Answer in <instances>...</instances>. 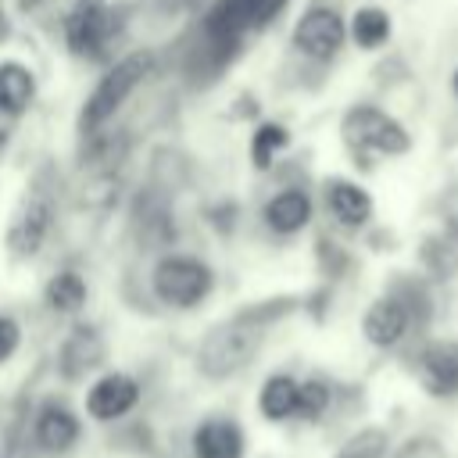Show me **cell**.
<instances>
[{
	"mask_svg": "<svg viewBox=\"0 0 458 458\" xmlns=\"http://www.w3.org/2000/svg\"><path fill=\"white\" fill-rule=\"evenodd\" d=\"M286 147V129L276 125V122H265L258 132H254V147H250V157L258 168H268L272 165V154Z\"/></svg>",
	"mask_w": 458,
	"mask_h": 458,
	"instance_id": "obj_23",
	"label": "cell"
},
{
	"mask_svg": "<svg viewBox=\"0 0 458 458\" xmlns=\"http://www.w3.org/2000/svg\"><path fill=\"white\" fill-rule=\"evenodd\" d=\"M297 386L301 379H293L290 372H272L261 390H258V411L265 422H290L297 419Z\"/></svg>",
	"mask_w": 458,
	"mask_h": 458,
	"instance_id": "obj_15",
	"label": "cell"
},
{
	"mask_svg": "<svg viewBox=\"0 0 458 458\" xmlns=\"http://www.w3.org/2000/svg\"><path fill=\"white\" fill-rule=\"evenodd\" d=\"M351 36L361 50H376L390 39V14L383 7H361L351 18Z\"/></svg>",
	"mask_w": 458,
	"mask_h": 458,
	"instance_id": "obj_21",
	"label": "cell"
},
{
	"mask_svg": "<svg viewBox=\"0 0 458 458\" xmlns=\"http://www.w3.org/2000/svg\"><path fill=\"white\" fill-rule=\"evenodd\" d=\"M7 36V18H4V11H0V39Z\"/></svg>",
	"mask_w": 458,
	"mask_h": 458,
	"instance_id": "obj_28",
	"label": "cell"
},
{
	"mask_svg": "<svg viewBox=\"0 0 458 458\" xmlns=\"http://www.w3.org/2000/svg\"><path fill=\"white\" fill-rule=\"evenodd\" d=\"M18 344H21V329H18V322H14L11 315H0V365L14 358Z\"/></svg>",
	"mask_w": 458,
	"mask_h": 458,
	"instance_id": "obj_27",
	"label": "cell"
},
{
	"mask_svg": "<svg viewBox=\"0 0 458 458\" xmlns=\"http://www.w3.org/2000/svg\"><path fill=\"white\" fill-rule=\"evenodd\" d=\"M68 50L79 57H97L107 43V7L100 0H79L64 21Z\"/></svg>",
	"mask_w": 458,
	"mask_h": 458,
	"instance_id": "obj_11",
	"label": "cell"
},
{
	"mask_svg": "<svg viewBox=\"0 0 458 458\" xmlns=\"http://www.w3.org/2000/svg\"><path fill=\"white\" fill-rule=\"evenodd\" d=\"M104 361V336L93 326H75L57 347V372L64 383L86 379Z\"/></svg>",
	"mask_w": 458,
	"mask_h": 458,
	"instance_id": "obj_10",
	"label": "cell"
},
{
	"mask_svg": "<svg viewBox=\"0 0 458 458\" xmlns=\"http://www.w3.org/2000/svg\"><path fill=\"white\" fill-rule=\"evenodd\" d=\"M283 7H286V0H218V4L208 11V18H204L208 39L229 47V43L240 39L247 29H258V25L272 21Z\"/></svg>",
	"mask_w": 458,
	"mask_h": 458,
	"instance_id": "obj_6",
	"label": "cell"
},
{
	"mask_svg": "<svg viewBox=\"0 0 458 458\" xmlns=\"http://www.w3.org/2000/svg\"><path fill=\"white\" fill-rule=\"evenodd\" d=\"M29 437H32V447L57 458V454H68L79 440H82V422L79 415L57 401V397H43L36 408H32V422H29Z\"/></svg>",
	"mask_w": 458,
	"mask_h": 458,
	"instance_id": "obj_5",
	"label": "cell"
},
{
	"mask_svg": "<svg viewBox=\"0 0 458 458\" xmlns=\"http://www.w3.org/2000/svg\"><path fill=\"white\" fill-rule=\"evenodd\" d=\"M326 200H329L333 218H336L340 225H347V229H358V225H365V222L372 218V197H369L358 182H347V179L329 182Z\"/></svg>",
	"mask_w": 458,
	"mask_h": 458,
	"instance_id": "obj_16",
	"label": "cell"
},
{
	"mask_svg": "<svg viewBox=\"0 0 458 458\" xmlns=\"http://www.w3.org/2000/svg\"><path fill=\"white\" fill-rule=\"evenodd\" d=\"M211 283H215L211 268L190 254H168L150 272V286H154L157 301L168 308H179V311L197 308L211 293Z\"/></svg>",
	"mask_w": 458,
	"mask_h": 458,
	"instance_id": "obj_2",
	"label": "cell"
},
{
	"mask_svg": "<svg viewBox=\"0 0 458 458\" xmlns=\"http://www.w3.org/2000/svg\"><path fill=\"white\" fill-rule=\"evenodd\" d=\"M32 89H36V82L21 64H14V61L0 64V114H11V118L21 114L32 100Z\"/></svg>",
	"mask_w": 458,
	"mask_h": 458,
	"instance_id": "obj_18",
	"label": "cell"
},
{
	"mask_svg": "<svg viewBox=\"0 0 458 458\" xmlns=\"http://www.w3.org/2000/svg\"><path fill=\"white\" fill-rule=\"evenodd\" d=\"M408 329H411V315L394 293H386V297H379V301H372L365 308L361 333H365V340L372 347H397Z\"/></svg>",
	"mask_w": 458,
	"mask_h": 458,
	"instance_id": "obj_14",
	"label": "cell"
},
{
	"mask_svg": "<svg viewBox=\"0 0 458 458\" xmlns=\"http://www.w3.org/2000/svg\"><path fill=\"white\" fill-rule=\"evenodd\" d=\"M190 447H193V458H243L247 433L236 419L211 415V419L197 422V429L190 437Z\"/></svg>",
	"mask_w": 458,
	"mask_h": 458,
	"instance_id": "obj_12",
	"label": "cell"
},
{
	"mask_svg": "<svg viewBox=\"0 0 458 458\" xmlns=\"http://www.w3.org/2000/svg\"><path fill=\"white\" fill-rule=\"evenodd\" d=\"M333 408V386L322 376H308L297 386V419L301 422H322Z\"/></svg>",
	"mask_w": 458,
	"mask_h": 458,
	"instance_id": "obj_20",
	"label": "cell"
},
{
	"mask_svg": "<svg viewBox=\"0 0 458 458\" xmlns=\"http://www.w3.org/2000/svg\"><path fill=\"white\" fill-rule=\"evenodd\" d=\"M390 458H447V451L433 433H415L404 444H397V451Z\"/></svg>",
	"mask_w": 458,
	"mask_h": 458,
	"instance_id": "obj_25",
	"label": "cell"
},
{
	"mask_svg": "<svg viewBox=\"0 0 458 458\" xmlns=\"http://www.w3.org/2000/svg\"><path fill=\"white\" fill-rule=\"evenodd\" d=\"M147 72H150V54H129V57L114 61V68L104 72V79L97 82V89L89 93V100L82 107V129L86 132L100 129L125 104V97L143 82Z\"/></svg>",
	"mask_w": 458,
	"mask_h": 458,
	"instance_id": "obj_3",
	"label": "cell"
},
{
	"mask_svg": "<svg viewBox=\"0 0 458 458\" xmlns=\"http://www.w3.org/2000/svg\"><path fill=\"white\" fill-rule=\"evenodd\" d=\"M47 308L57 315H75L86 304V279L79 272H57L47 283Z\"/></svg>",
	"mask_w": 458,
	"mask_h": 458,
	"instance_id": "obj_19",
	"label": "cell"
},
{
	"mask_svg": "<svg viewBox=\"0 0 458 458\" xmlns=\"http://www.w3.org/2000/svg\"><path fill=\"white\" fill-rule=\"evenodd\" d=\"M422 254H426V265H429V272H433L437 279H447V276L454 272V265H458L454 247H451L447 240H429Z\"/></svg>",
	"mask_w": 458,
	"mask_h": 458,
	"instance_id": "obj_26",
	"label": "cell"
},
{
	"mask_svg": "<svg viewBox=\"0 0 458 458\" xmlns=\"http://www.w3.org/2000/svg\"><path fill=\"white\" fill-rule=\"evenodd\" d=\"M344 140L354 154H379V157H394V154H408L411 136L401 122H394L390 114H383L379 107H351L344 118Z\"/></svg>",
	"mask_w": 458,
	"mask_h": 458,
	"instance_id": "obj_4",
	"label": "cell"
},
{
	"mask_svg": "<svg viewBox=\"0 0 458 458\" xmlns=\"http://www.w3.org/2000/svg\"><path fill=\"white\" fill-rule=\"evenodd\" d=\"M344 36H347L344 18H340L333 7H308V11L301 14L297 29H293L297 50L308 54V57H315V61L336 57L340 47H344Z\"/></svg>",
	"mask_w": 458,
	"mask_h": 458,
	"instance_id": "obj_8",
	"label": "cell"
},
{
	"mask_svg": "<svg viewBox=\"0 0 458 458\" xmlns=\"http://www.w3.org/2000/svg\"><path fill=\"white\" fill-rule=\"evenodd\" d=\"M411 372L433 397H454L458 394V340L426 344L411 358Z\"/></svg>",
	"mask_w": 458,
	"mask_h": 458,
	"instance_id": "obj_9",
	"label": "cell"
},
{
	"mask_svg": "<svg viewBox=\"0 0 458 458\" xmlns=\"http://www.w3.org/2000/svg\"><path fill=\"white\" fill-rule=\"evenodd\" d=\"M50 222H54V211L43 197H29L21 204V211L14 215L11 229H7V247L14 258H32L39 254V247L47 243V233H50Z\"/></svg>",
	"mask_w": 458,
	"mask_h": 458,
	"instance_id": "obj_13",
	"label": "cell"
},
{
	"mask_svg": "<svg viewBox=\"0 0 458 458\" xmlns=\"http://www.w3.org/2000/svg\"><path fill=\"white\" fill-rule=\"evenodd\" d=\"M311 218V200L304 190H283L265 204V222L276 233H297Z\"/></svg>",
	"mask_w": 458,
	"mask_h": 458,
	"instance_id": "obj_17",
	"label": "cell"
},
{
	"mask_svg": "<svg viewBox=\"0 0 458 458\" xmlns=\"http://www.w3.org/2000/svg\"><path fill=\"white\" fill-rule=\"evenodd\" d=\"M140 397H143L140 379H132L129 372H104L86 390V415L93 422H118L140 404Z\"/></svg>",
	"mask_w": 458,
	"mask_h": 458,
	"instance_id": "obj_7",
	"label": "cell"
},
{
	"mask_svg": "<svg viewBox=\"0 0 458 458\" xmlns=\"http://www.w3.org/2000/svg\"><path fill=\"white\" fill-rule=\"evenodd\" d=\"M0 458H32V437H29L25 411H14L11 429L4 433V444H0Z\"/></svg>",
	"mask_w": 458,
	"mask_h": 458,
	"instance_id": "obj_24",
	"label": "cell"
},
{
	"mask_svg": "<svg viewBox=\"0 0 458 458\" xmlns=\"http://www.w3.org/2000/svg\"><path fill=\"white\" fill-rule=\"evenodd\" d=\"M451 89H454V97H458V68H454V75H451Z\"/></svg>",
	"mask_w": 458,
	"mask_h": 458,
	"instance_id": "obj_29",
	"label": "cell"
},
{
	"mask_svg": "<svg viewBox=\"0 0 458 458\" xmlns=\"http://www.w3.org/2000/svg\"><path fill=\"white\" fill-rule=\"evenodd\" d=\"M390 454V433L379 426H365L351 433L333 458H386Z\"/></svg>",
	"mask_w": 458,
	"mask_h": 458,
	"instance_id": "obj_22",
	"label": "cell"
},
{
	"mask_svg": "<svg viewBox=\"0 0 458 458\" xmlns=\"http://www.w3.org/2000/svg\"><path fill=\"white\" fill-rule=\"evenodd\" d=\"M265 326H268V318H258L254 311H243V315L215 326L200 340V351H197L200 376L218 383V379H229V376L243 372L265 344Z\"/></svg>",
	"mask_w": 458,
	"mask_h": 458,
	"instance_id": "obj_1",
	"label": "cell"
}]
</instances>
